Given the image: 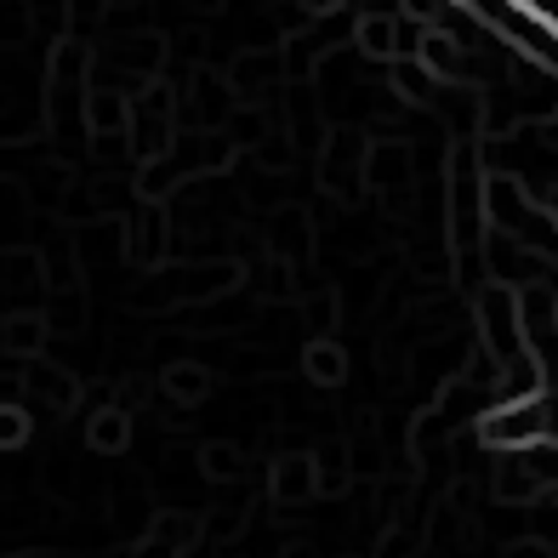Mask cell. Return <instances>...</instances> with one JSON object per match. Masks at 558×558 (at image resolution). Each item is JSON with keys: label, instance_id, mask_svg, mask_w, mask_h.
Listing matches in <instances>:
<instances>
[{"label": "cell", "instance_id": "obj_10", "mask_svg": "<svg viewBox=\"0 0 558 558\" xmlns=\"http://www.w3.org/2000/svg\"><path fill=\"white\" fill-rule=\"evenodd\" d=\"M46 342V319L40 314H12L7 319V348L12 353H35Z\"/></svg>", "mask_w": 558, "mask_h": 558}, {"label": "cell", "instance_id": "obj_14", "mask_svg": "<svg viewBox=\"0 0 558 558\" xmlns=\"http://www.w3.org/2000/svg\"><path fill=\"white\" fill-rule=\"evenodd\" d=\"M97 7H104V0H69V17H74V23H92Z\"/></svg>", "mask_w": 558, "mask_h": 558}, {"label": "cell", "instance_id": "obj_3", "mask_svg": "<svg viewBox=\"0 0 558 558\" xmlns=\"http://www.w3.org/2000/svg\"><path fill=\"white\" fill-rule=\"evenodd\" d=\"M416 58H422L427 74H439L445 86H456V81H468V74H473V63L462 58V40H456L450 29H439V23H427V29H422Z\"/></svg>", "mask_w": 558, "mask_h": 558}, {"label": "cell", "instance_id": "obj_13", "mask_svg": "<svg viewBox=\"0 0 558 558\" xmlns=\"http://www.w3.org/2000/svg\"><path fill=\"white\" fill-rule=\"evenodd\" d=\"M23 439H29V422H23L17 404H7V450H12V445H23Z\"/></svg>", "mask_w": 558, "mask_h": 558}, {"label": "cell", "instance_id": "obj_16", "mask_svg": "<svg viewBox=\"0 0 558 558\" xmlns=\"http://www.w3.org/2000/svg\"><path fill=\"white\" fill-rule=\"evenodd\" d=\"M302 7H308V12L319 17V12H337V7H342V0H302Z\"/></svg>", "mask_w": 558, "mask_h": 558}, {"label": "cell", "instance_id": "obj_8", "mask_svg": "<svg viewBox=\"0 0 558 558\" xmlns=\"http://www.w3.org/2000/svg\"><path fill=\"white\" fill-rule=\"evenodd\" d=\"M125 439H132L125 411H97L92 416V450H125Z\"/></svg>", "mask_w": 558, "mask_h": 558}, {"label": "cell", "instance_id": "obj_5", "mask_svg": "<svg viewBox=\"0 0 558 558\" xmlns=\"http://www.w3.org/2000/svg\"><path fill=\"white\" fill-rule=\"evenodd\" d=\"M353 40H360V52L365 58H399V46H404V29L393 23V12H365L360 17V29H353Z\"/></svg>", "mask_w": 558, "mask_h": 558}, {"label": "cell", "instance_id": "obj_15", "mask_svg": "<svg viewBox=\"0 0 558 558\" xmlns=\"http://www.w3.org/2000/svg\"><path fill=\"white\" fill-rule=\"evenodd\" d=\"M171 553H183V547H166V542H148L143 558H171Z\"/></svg>", "mask_w": 558, "mask_h": 558}, {"label": "cell", "instance_id": "obj_12", "mask_svg": "<svg viewBox=\"0 0 558 558\" xmlns=\"http://www.w3.org/2000/svg\"><path fill=\"white\" fill-rule=\"evenodd\" d=\"M519 7H524L530 17H542V23H547V29L558 35V0H519Z\"/></svg>", "mask_w": 558, "mask_h": 558}, {"label": "cell", "instance_id": "obj_7", "mask_svg": "<svg viewBox=\"0 0 558 558\" xmlns=\"http://www.w3.org/2000/svg\"><path fill=\"white\" fill-rule=\"evenodd\" d=\"M206 388H211V376L199 371V365H171V371H166V393H171L177 404H194V399H206Z\"/></svg>", "mask_w": 558, "mask_h": 558}, {"label": "cell", "instance_id": "obj_17", "mask_svg": "<svg viewBox=\"0 0 558 558\" xmlns=\"http://www.w3.org/2000/svg\"><path fill=\"white\" fill-rule=\"evenodd\" d=\"M513 558H547V547H536V542H524V547H513Z\"/></svg>", "mask_w": 558, "mask_h": 558}, {"label": "cell", "instance_id": "obj_6", "mask_svg": "<svg viewBox=\"0 0 558 558\" xmlns=\"http://www.w3.org/2000/svg\"><path fill=\"white\" fill-rule=\"evenodd\" d=\"M302 371H308V383H319V388H342L348 353L337 342H308V348H302Z\"/></svg>", "mask_w": 558, "mask_h": 558}, {"label": "cell", "instance_id": "obj_11", "mask_svg": "<svg viewBox=\"0 0 558 558\" xmlns=\"http://www.w3.org/2000/svg\"><path fill=\"white\" fill-rule=\"evenodd\" d=\"M29 388H40L52 404H74V383H69V376H58L52 365H29Z\"/></svg>", "mask_w": 558, "mask_h": 558}, {"label": "cell", "instance_id": "obj_9", "mask_svg": "<svg viewBox=\"0 0 558 558\" xmlns=\"http://www.w3.org/2000/svg\"><path fill=\"white\" fill-rule=\"evenodd\" d=\"M199 473L217 478V485H228V478H240V473H245V462H240V450H234V445H206V450H199Z\"/></svg>", "mask_w": 558, "mask_h": 558}, {"label": "cell", "instance_id": "obj_4", "mask_svg": "<svg viewBox=\"0 0 558 558\" xmlns=\"http://www.w3.org/2000/svg\"><path fill=\"white\" fill-rule=\"evenodd\" d=\"M319 490V473H314V456H286V462L274 468V501L286 507H302Z\"/></svg>", "mask_w": 558, "mask_h": 558}, {"label": "cell", "instance_id": "obj_2", "mask_svg": "<svg viewBox=\"0 0 558 558\" xmlns=\"http://www.w3.org/2000/svg\"><path fill=\"white\" fill-rule=\"evenodd\" d=\"M478 222H485V177H478L473 148H456V177H450V228H456V251L478 245Z\"/></svg>", "mask_w": 558, "mask_h": 558}, {"label": "cell", "instance_id": "obj_1", "mask_svg": "<svg viewBox=\"0 0 558 558\" xmlns=\"http://www.w3.org/2000/svg\"><path fill=\"white\" fill-rule=\"evenodd\" d=\"M478 439L490 450H530L553 439V404L547 399H501L496 411L478 416Z\"/></svg>", "mask_w": 558, "mask_h": 558}]
</instances>
